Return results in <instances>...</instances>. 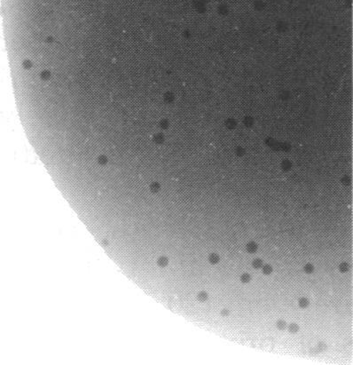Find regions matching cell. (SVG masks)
I'll list each match as a JSON object with an SVG mask.
<instances>
[{
	"label": "cell",
	"mask_w": 353,
	"mask_h": 365,
	"mask_svg": "<svg viewBox=\"0 0 353 365\" xmlns=\"http://www.w3.org/2000/svg\"><path fill=\"white\" fill-rule=\"evenodd\" d=\"M168 264V259L167 258H161L159 259V261H158V265L161 267L167 266Z\"/></svg>",
	"instance_id": "1"
},
{
	"label": "cell",
	"mask_w": 353,
	"mask_h": 365,
	"mask_svg": "<svg viewBox=\"0 0 353 365\" xmlns=\"http://www.w3.org/2000/svg\"><path fill=\"white\" fill-rule=\"evenodd\" d=\"M176 303H178V299L176 297L172 298L170 299V307L172 309H174V307H176Z\"/></svg>",
	"instance_id": "2"
},
{
	"label": "cell",
	"mask_w": 353,
	"mask_h": 365,
	"mask_svg": "<svg viewBox=\"0 0 353 365\" xmlns=\"http://www.w3.org/2000/svg\"><path fill=\"white\" fill-rule=\"evenodd\" d=\"M158 189H159V187H158L157 184V186H153L152 187V190L153 191H156V192L158 190Z\"/></svg>",
	"instance_id": "3"
}]
</instances>
